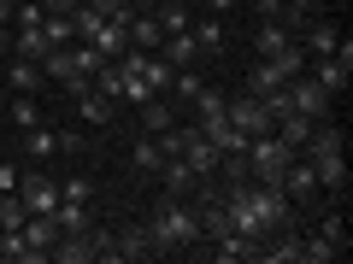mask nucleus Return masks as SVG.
<instances>
[{
    "instance_id": "f257e3e1",
    "label": "nucleus",
    "mask_w": 353,
    "mask_h": 264,
    "mask_svg": "<svg viewBox=\"0 0 353 264\" xmlns=\"http://www.w3.org/2000/svg\"><path fill=\"white\" fill-rule=\"evenodd\" d=\"M141 229H148L153 252H183V247H194V241H201V212H194L183 194H171V200L153 212V223H141Z\"/></svg>"
},
{
    "instance_id": "f03ea898",
    "label": "nucleus",
    "mask_w": 353,
    "mask_h": 264,
    "mask_svg": "<svg viewBox=\"0 0 353 264\" xmlns=\"http://www.w3.org/2000/svg\"><path fill=\"white\" fill-rule=\"evenodd\" d=\"M289 159H294V147H283L277 129H265V135L248 141V176H253V182H271V188H277V176H283Z\"/></svg>"
},
{
    "instance_id": "7ed1b4c3",
    "label": "nucleus",
    "mask_w": 353,
    "mask_h": 264,
    "mask_svg": "<svg viewBox=\"0 0 353 264\" xmlns=\"http://www.w3.org/2000/svg\"><path fill=\"white\" fill-rule=\"evenodd\" d=\"M306 65H312V82L324 88V94H341V88H347V76H353V41L341 36L330 59H306Z\"/></svg>"
},
{
    "instance_id": "20e7f679",
    "label": "nucleus",
    "mask_w": 353,
    "mask_h": 264,
    "mask_svg": "<svg viewBox=\"0 0 353 264\" xmlns=\"http://www.w3.org/2000/svg\"><path fill=\"white\" fill-rule=\"evenodd\" d=\"M194 112H201V118H194V129L218 147V141L230 135V100L218 94V88H201V94H194Z\"/></svg>"
},
{
    "instance_id": "39448f33",
    "label": "nucleus",
    "mask_w": 353,
    "mask_h": 264,
    "mask_svg": "<svg viewBox=\"0 0 353 264\" xmlns=\"http://www.w3.org/2000/svg\"><path fill=\"white\" fill-rule=\"evenodd\" d=\"M301 159L312 164L318 194H341V188H347V159H341V147H306Z\"/></svg>"
},
{
    "instance_id": "423d86ee",
    "label": "nucleus",
    "mask_w": 353,
    "mask_h": 264,
    "mask_svg": "<svg viewBox=\"0 0 353 264\" xmlns=\"http://www.w3.org/2000/svg\"><path fill=\"white\" fill-rule=\"evenodd\" d=\"M277 188L289 194V206H294V212H301V206H312V200H318V176H312V164H306L301 153H294V159L283 164V176H277Z\"/></svg>"
},
{
    "instance_id": "0eeeda50",
    "label": "nucleus",
    "mask_w": 353,
    "mask_h": 264,
    "mask_svg": "<svg viewBox=\"0 0 353 264\" xmlns=\"http://www.w3.org/2000/svg\"><path fill=\"white\" fill-rule=\"evenodd\" d=\"M289 106H294V112H306V118H312V124H324V112H330V94H324V88H318L312 82V76H289Z\"/></svg>"
},
{
    "instance_id": "6e6552de",
    "label": "nucleus",
    "mask_w": 353,
    "mask_h": 264,
    "mask_svg": "<svg viewBox=\"0 0 353 264\" xmlns=\"http://www.w3.org/2000/svg\"><path fill=\"white\" fill-rule=\"evenodd\" d=\"M230 129H241V135H265V129H271V112H265L259 100H253V94H241V100H230Z\"/></svg>"
},
{
    "instance_id": "1a4fd4ad",
    "label": "nucleus",
    "mask_w": 353,
    "mask_h": 264,
    "mask_svg": "<svg viewBox=\"0 0 353 264\" xmlns=\"http://www.w3.org/2000/svg\"><path fill=\"white\" fill-rule=\"evenodd\" d=\"M18 200H24L30 212H53V206H59V182H53V176H18Z\"/></svg>"
},
{
    "instance_id": "9d476101",
    "label": "nucleus",
    "mask_w": 353,
    "mask_h": 264,
    "mask_svg": "<svg viewBox=\"0 0 353 264\" xmlns=\"http://www.w3.org/2000/svg\"><path fill=\"white\" fill-rule=\"evenodd\" d=\"M306 47V59H330L336 53V41H341V30L336 24H324V18H306V36H294Z\"/></svg>"
},
{
    "instance_id": "9b49d317",
    "label": "nucleus",
    "mask_w": 353,
    "mask_h": 264,
    "mask_svg": "<svg viewBox=\"0 0 353 264\" xmlns=\"http://www.w3.org/2000/svg\"><path fill=\"white\" fill-rule=\"evenodd\" d=\"M289 41H294L289 18H265V24H259V36H253V53H259V59H277V53L289 47Z\"/></svg>"
},
{
    "instance_id": "f8f14e48",
    "label": "nucleus",
    "mask_w": 353,
    "mask_h": 264,
    "mask_svg": "<svg viewBox=\"0 0 353 264\" xmlns=\"http://www.w3.org/2000/svg\"><path fill=\"white\" fill-rule=\"evenodd\" d=\"M153 241L148 229H124V235H112V247H106V264H124V258H148Z\"/></svg>"
},
{
    "instance_id": "ddd939ff",
    "label": "nucleus",
    "mask_w": 353,
    "mask_h": 264,
    "mask_svg": "<svg viewBox=\"0 0 353 264\" xmlns=\"http://www.w3.org/2000/svg\"><path fill=\"white\" fill-rule=\"evenodd\" d=\"M271 129H277V141H283V147H294V153H301L306 141H312V129H318V124H312L306 112H283V118H277Z\"/></svg>"
},
{
    "instance_id": "4468645a",
    "label": "nucleus",
    "mask_w": 353,
    "mask_h": 264,
    "mask_svg": "<svg viewBox=\"0 0 353 264\" xmlns=\"http://www.w3.org/2000/svg\"><path fill=\"white\" fill-rule=\"evenodd\" d=\"M153 176H159V182H165V188H171V194H183V200H189V194L201 188V176H194V170H189V164H183V159H176V153H171V159H165V164H159V170H153Z\"/></svg>"
},
{
    "instance_id": "2eb2a0df",
    "label": "nucleus",
    "mask_w": 353,
    "mask_h": 264,
    "mask_svg": "<svg viewBox=\"0 0 353 264\" xmlns=\"http://www.w3.org/2000/svg\"><path fill=\"white\" fill-rule=\"evenodd\" d=\"M159 59L171 65V71H183V65H194V59H201V47H194V36H189V30H176V36H165V41H159Z\"/></svg>"
},
{
    "instance_id": "dca6fc26",
    "label": "nucleus",
    "mask_w": 353,
    "mask_h": 264,
    "mask_svg": "<svg viewBox=\"0 0 353 264\" xmlns=\"http://www.w3.org/2000/svg\"><path fill=\"white\" fill-rule=\"evenodd\" d=\"M277 88H283V71H277L271 59H259V65L248 71V88H241V94H253V100H265V94H277Z\"/></svg>"
},
{
    "instance_id": "f3484780",
    "label": "nucleus",
    "mask_w": 353,
    "mask_h": 264,
    "mask_svg": "<svg viewBox=\"0 0 353 264\" xmlns=\"http://www.w3.org/2000/svg\"><path fill=\"white\" fill-rule=\"evenodd\" d=\"M159 41H165V30H159V18H153V12H136V18H130V47L159 53Z\"/></svg>"
},
{
    "instance_id": "a211bd4d",
    "label": "nucleus",
    "mask_w": 353,
    "mask_h": 264,
    "mask_svg": "<svg viewBox=\"0 0 353 264\" xmlns=\"http://www.w3.org/2000/svg\"><path fill=\"white\" fill-rule=\"evenodd\" d=\"M112 106L118 100H106V94H94V88H88V94H77V112H83V124H94V129H112Z\"/></svg>"
},
{
    "instance_id": "6ab92c4d",
    "label": "nucleus",
    "mask_w": 353,
    "mask_h": 264,
    "mask_svg": "<svg viewBox=\"0 0 353 264\" xmlns=\"http://www.w3.org/2000/svg\"><path fill=\"white\" fill-rule=\"evenodd\" d=\"M341 241H330V235H301V264H330V258H341Z\"/></svg>"
},
{
    "instance_id": "aec40b11",
    "label": "nucleus",
    "mask_w": 353,
    "mask_h": 264,
    "mask_svg": "<svg viewBox=\"0 0 353 264\" xmlns=\"http://www.w3.org/2000/svg\"><path fill=\"white\" fill-rule=\"evenodd\" d=\"M24 153L30 159H53V153H59V129H48V124L24 129Z\"/></svg>"
},
{
    "instance_id": "412c9836",
    "label": "nucleus",
    "mask_w": 353,
    "mask_h": 264,
    "mask_svg": "<svg viewBox=\"0 0 353 264\" xmlns=\"http://www.w3.org/2000/svg\"><path fill=\"white\" fill-rule=\"evenodd\" d=\"M53 223H59V235H83V229H88V206L59 200V206H53Z\"/></svg>"
},
{
    "instance_id": "4be33fe9",
    "label": "nucleus",
    "mask_w": 353,
    "mask_h": 264,
    "mask_svg": "<svg viewBox=\"0 0 353 264\" xmlns=\"http://www.w3.org/2000/svg\"><path fill=\"white\" fill-rule=\"evenodd\" d=\"M189 36H194V47H201V53H224V24H218V18L189 24Z\"/></svg>"
},
{
    "instance_id": "5701e85b",
    "label": "nucleus",
    "mask_w": 353,
    "mask_h": 264,
    "mask_svg": "<svg viewBox=\"0 0 353 264\" xmlns=\"http://www.w3.org/2000/svg\"><path fill=\"white\" fill-rule=\"evenodd\" d=\"M212 252L218 258H253L259 247H253L248 235H236V229H224V235H212Z\"/></svg>"
},
{
    "instance_id": "b1692460",
    "label": "nucleus",
    "mask_w": 353,
    "mask_h": 264,
    "mask_svg": "<svg viewBox=\"0 0 353 264\" xmlns=\"http://www.w3.org/2000/svg\"><path fill=\"white\" fill-rule=\"evenodd\" d=\"M0 258L6 264H36V252H30V241H24V229H0Z\"/></svg>"
},
{
    "instance_id": "393cba45",
    "label": "nucleus",
    "mask_w": 353,
    "mask_h": 264,
    "mask_svg": "<svg viewBox=\"0 0 353 264\" xmlns=\"http://www.w3.org/2000/svg\"><path fill=\"white\" fill-rule=\"evenodd\" d=\"M141 129H148V135H165V129H171V106H165L159 94L141 100Z\"/></svg>"
},
{
    "instance_id": "a878e982",
    "label": "nucleus",
    "mask_w": 353,
    "mask_h": 264,
    "mask_svg": "<svg viewBox=\"0 0 353 264\" xmlns=\"http://www.w3.org/2000/svg\"><path fill=\"white\" fill-rule=\"evenodd\" d=\"M41 53H48L41 30H12V59H41Z\"/></svg>"
},
{
    "instance_id": "bb28decb",
    "label": "nucleus",
    "mask_w": 353,
    "mask_h": 264,
    "mask_svg": "<svg viewBox=\"0 0 353 264\" xmlns=\"http://www.w3.org/2000/svg\"><path fill=\"white\" fill-rule=\"evenodd\" d=\"M189 12H194V6H183V0H165V6H159L153 18H159V30H165V36H176V30H189Z\"/></svg>"
},
{
    "instance_id": "cd10ccee",
    "label": "nucleus",
    "mask_w": 353,
    "mask_h": 264,
    "mask_svg": "<svg viewBox=\"0 0 353 264\" xmlns=\"http://www.w3.org/2000/svg\"><path fill=\"white\" fill-rule=\"evenodd\" d=\"M12 88L18 94H36L41 88V65L36 59H12Z\"/></svg>"
},
{
    "instance_id": "c85d7f7f",
    "label": "nucleus",
    "mask_w": 353,
    "mask_h": 264,
    "mask_svg": "<svg viewBox=\"0 0 353 264\" xmlns=\"http://www.w3.org/2000/svg\"><path fill=\"white\" fill-rule=\"evenodd\" d=\"M130 159H136V170H148V176H153V170H159V164H165V153H159V141H153V135H141Z\"/></svg>"
},
{
    "instance_id": "c756f323",
    "label": "nucleus",
    "mask_w": 353,
    "mask_h": 264,
    "mask_svg": "<svg viewBox=\"0 0 353 264\" xmlns=\"http://www.w3.org/2000/svg\"><path fill=\"white\" fill-rule=\"evenodd\" d=\"M271 65H277V71H283V82H289V76H301V71H306V47H301V41H289V47H283Z\"/></svg>"
},
{
    "instance_id": "7c9ffc66",
    "label": "nucleus",
    "mask_w": 353,
    "mask_h": 264,
    "mask_svg": "<svg viewBox=\"0 0 353 264\" xmlns=\"http://www.w3.org/2000/svg\"><path fill=\"white\" fill-rule=\"evenodd\" d=\"M59 200L88 206V200H94V182H88V176H65V182H59Z\"/></svg>"
},
{
    "instance_id": "2f4dec72",
    "label": "nucleus",
    "mask_w": 353,
    "mask_h": 264,
    "mask_svg": "<svg viewBox=\"0 0 353 264\" xmlns=\"http://www.w3.org/2000/svg\"><path fill=\"white\" fill-rule=\"evenodd\" d=\"M141 76H148V88H153V94H165V88H171V65H165L159 53H148V65H141Z\"/></svg>"
},
{
    "instance_id": "473e14b6",
    "label": "nucleus",
    "mask_w": 353,
    "mask_h": 264,
    "mask_svg": "<svg viewBox=\"0 0 353 264\" xmlns=\"http://www.w3.org/2000/svg\"><path fill=\"white\" fill-rule=\"evenodd\" d=\"M12 124H18V129H36V124H41L36 94H18V100H12Z\"/></svg>"
},
{
    "instance_id": "72a5a7b5",
    "label": "nucleus",
    "mask_w": 353,
    "mask_h": 264,
    "mask_svg": "<svg viewBox=\"0 0 353 264\" xmlns=\"http://www.w3.org/2000/svg\"><path fill=\"white\" fill-rule=\"evenodd\" d=\"M24 217H30V206L18 200V188H12V200H0V229H24Z\"/></svg>"
},
{
    "instance_id": "f704fd0d",
    "label": "nucleus",
    "mask_w": 353,
    "mask_h": 264,
    "mask_svg": "<svg viewBox=\"0 0 353 264\" xmlns=\"http://www.w3.org/2000/svg\"><path fill=\"white\" fill-rule=\"evenodd\" d=\"M265 258H271V264H301V235H289L283 247H271V252H265Z\"/></svg>"
},
{
    "instance_id": "c9c22d12",
    "label": "nucleus",
    "mask_w": 353,
    "mask_h": 264,
    "mask_svg": "<svg viewBox=\"0 0 353 264\" xmlns=\"http://www.w3.org/2000/svg\"><path fill=\"white\" fill-rule=\"evenodd\" d=\"M318 235H330V241H341V247H347V223H341V217H324V229H318Z\"/></svg>"
},
{
    "instance_id": "e433bc0d",
    "label": "nucleus",
    "mask_w": 353,
    "mask_h": 264,
    "mask_svg": "<svg viewBox=\"0 0 353 264\" xmlns=\"http://www.w3.org/2000/svg\"><path fill=\"white\" fill-rule=\"evenodd\" d=\"M12 188H18V164L6 159V164H0V194H12Z\"/></svg>"
},
{
    "instance_id": "4c0bfd02",
    "label": "nucleus",
    "mask_w": 353,
    "mask_h": 264,
    "mask_svg": "<svg viewBox=\"0 0 353 264\" xmlns=\"http://www.w3.org/2000/svg\"><path fill=\"white\" fill-rule=\"evenodd\" d=\"M59 153H83V135L77 129H59Z\"/></svg>"
},
{
    "instance_id": "58836bf2",
    "label": "nucleus",
    "mask_w": 353,
    "mask_h": 264,
    "mask_svg": "<svg viewBox=\"0 0 353 264\" xmlns=\"http://www.w3.org/2000/svg\"><path fill=\"white\" fill-rule=\"evenodd\" d=\"M41 6H48V12H77L83 0H41Z\"/></svg>"
},
{
    "instance_id": "ea45409f",
    "label": "nucleus",
    "mask_w": 353,
    "mask_h": 264,
    "mask_svg": "<svg viewBox=\"0 0 353 264\" xmlns=\"http://www.w3.org/2000/svg\"><path fill=\"white\" fill-rule=\"evenodd\" d=\"M12 24V0H0V30Z\"/></svg>"
},
{
    "instance_id": "a19ab883",
    "label": "nucleus",
    "mask_w": 353,
    "mask_h": 264,
    "mask_svg": "<svg viewBox=\"0 0 353 264\" xmlns=\"http://www.w3.org/2000/svg\"><path fill=\"white\" fill-rule=\"evenodd\" d=\"M206 6H212V12H230V6H236V0H206Z\"/></svg>"
}]
</instances>
